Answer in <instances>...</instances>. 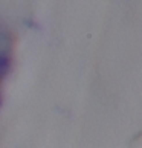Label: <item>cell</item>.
Instances as JSON below:
<instances>
[{
	"label": "cell",
	"instance_id": "1",
	"mask_svg": "<svg viewBox=\"0 0 142 148\" xmlns=\"http://www.w3.org/2000/svg\"><path fill=\"white\" fill-rule=\"evenodd\" d=\"M132 147L133 148H142V133H139L134 138V140L132 142Z\"/></svg>",
	"mask_w": 142,
	"mask_h": 148
}]
</instances>
